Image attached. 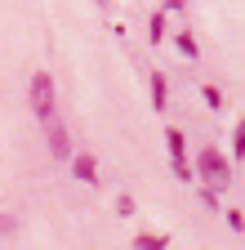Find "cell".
<instances>
[{"instance_id": "1", "label": "cell", "mask_w": 245, "mask_h": 250, "mask_svg": "<svg viewBox=\"0 0 245 250\" xmlns=\"http://www.w3.org/2000/svg\"><path fill=\"white\" fill-rule=\"evenodd\" d=\"M196 174H201V183H209V192H219V188L232 183V166H227V156H223V152H214V147H201Z\"/></svg>"}, {"instance_id": "2", "label": "cell", "mask_w": 245, "mask_h": 250, "mask_svg": "<svg viewBox=\"0 0 245 250\" xmlns=\"http://www.w3.org/2000/svg\"><path fill=\"white\" fill-rule=\"evenodd\" d=\"M32 107H36L40 121H54L58 99H54V76H49V72H36V76H32Z\"/></svg>"}, {"instance_id": "3", "label": "cell", "mask_w": 245, "mask_h": 250, "mask_svg": "<svg viewBox=\"0 0 245 250\" xmlns=\"http://www.w3.org/2000/svg\"><path fill=\"white\" fill-rule=\"evenodd\" d=\"M72 174L80 183H98V161H94V152H76L72 156Z\"/></svg>"}, {"instance_id": "4", "label": "cell", "mask_w": 245, "mask_h": 250, "mask_svg": "<svg viewBox=\"0 0 245 250\" xmlns=\"http://www.w3.org/2000/svg\"><path fill=\"white\" fill-rule=\"evenodd\" d=\"M147 81H151V107H156V112H165V99H170V85H165V72H151Z\"/></svg>"}, {"instance_id": "5", "label": "cell", "mask_w": 245, "mask_h": 250, "mask_svg": "<svg viewBox=\"0 0 245 250\" xmlns=\"http://www.w3.org/2000/svg\"><path fill=\"white\" fill-rule=\"evenodd\" d=\"M49 125V147H54V156H72V147H67V130L58 121H45Z\"/></svg>"}, {"instance_id": "6", "label": "cell", "mask_w": 245, "mask_h": 250, "mask_svg": "<svg viewBox=\"0 0 245 250\" xmlns=\"http://www.w3.org/2000/svg\"><path fill=\"white\" fill-rule=\"evenodd\" d=\"M170 246V237H161V232H138L134 237V250H165Z\"/></svg>"}, {"instance_id": "7", "label": "cell", "mask_w": 245, "mask_h": 250, "mask_svg": "<svg viewBox=\"0 0 245 250\" xmlns=\"http://www.w3.org/2000/svg\"><path fill=\"white\" fill-rule=\"evenodd\" d=\"M147 36H151V45H161V41H165V9H156V14H151Z\"/></svg>"}, {"instance_id": "8", "label": "cell", "mask_w": 245, "mask_h": 250, "mask_svg": "<svg viewBox=\"0 0 245 250\" xmlns=\"http://www.w3.org/2000/svg\"><path fill=\"white\" fill-rule=\"evenodd\" d=\"M174 45H178L183 54H188V58H196V54H201V45L192 41V31H178V36H174Z\"/></svg>"}, {"instance_id": "9", "label": "cell", "mask_w": 245, "mask_h": 250, "mask_svg": "<svg viewBox=\"0 0 245 250\" xmlns=\"http://www.w3.org/2000/svg\"><path fill=\"white\" fill-rule=\"evenodd\" d=\"M232 147H236V161L245 156V121H236V130H232Z\"/></svg>"}, {"instance_id": "10", "label": "cell", "mask_w": 245, "mask_h": 250, "mask_svg": "<svg viewBox=\"0 0 245 250\" xmlns=\"http://www.w3.org/2000/svg\"><path fill=\"white\" fill-rule=\"evenodd\" d=\"M227 228H232V232H245V214H241V210H227Z\"/></svg>"}, {"instance_id": "11", "label": "cell", "mask_w": 245, "mask_h": 250, "mask_svg": "<svg viewBox=\"0 0 245 250\" xmlns=\"http://www.w3.org/2000/svg\"><path fill=\"white\" fill-rule=\"evenodd\" d=\"M116 210L130 219V214H134V197H116Z\"/></svg>"}, {"instance_id": "12", "label": "cell", "mask_w": 245, "mask_h": 250, "mask_svg": "<svg viewBox=\"0 0 245 250\" xmlns=\"http://www.w3.org/2000/svg\"><path fill=\"white\" fill-rule=\"evenodd\" d=\"M201 94H205V103H209V107H219V103H223V99H219V89H214V85H205Z\"/></svg>"}, {"instance_id": "13", "label": "cell", "mask_w": 245, "mask_h": 250, "mask_svg": "<svg viewBox=\"0 0 245 250\" xmlns=\"http://www.w3.org/2000/svg\"><path fill=\"white\" fill-rule=\"evenodd\" d=\"M183 5H188V0H165V9H183Z\"/></svg>"}, {"instance_id": "14", "label": "cell", "mask_w": 245, "mask_h": 250, "mask_svg": "<svg viewBox=\"0 0 245 250\" xmlns=\"http://www.w3.org/2000/svg\"><path fill=\"white\" fill-rule=\"evenodd\" d=\"M5 228H9V219H5V214H0V232H5Z\"/></svg>"}]
</instances>
